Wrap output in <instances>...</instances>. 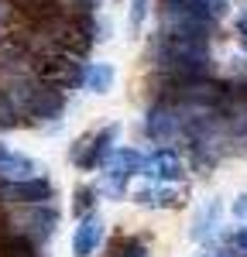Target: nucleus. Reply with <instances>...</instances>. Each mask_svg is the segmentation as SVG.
Returning <instances> with one entry per match:
<instances>
[{
    "mask_svg": "<svg viewBox=\"0 0 247 257\" xmlns=\"http://www.w3.org/2000/svg\"><path fill=\"white\" fill-rule=\"evenodd\" d=\"M155 59L168 79H203L209 76V48L206 38H185V35H168L155 45Z\"/></svg>",
    "mask_w": 247,
    "mask_h": 257,
    "instance_id": "nucleus-1",
    "label": "nucleus"
},
{
    "mask_svg": "<svg viewBox=\"0 0 247 257\" xmlns=\"http://www.w3.org/2000/svg\"><path fill=\"white\" fill-rule=\"evenodd\" d=\"M82 76H86V65L79 62V55H38L35 59V79L48 82L55 89H72V86H82Z\"/></svg>",
    "mask_w": 247,
    "mask_h": 257,
    "instance_id": "nucleus-2",
    "label": "nucleus"
},
{
    "mask_svg": "<svg viewBox=\"0 0 247 257\" xmlns=\"http://www.w3.org/2000/svg\"><path fill=\"white\" fill-rule=\"evenodd\" d=\"M11 99H14V106H18L21 113H28L31 120L59 117L62 106H65L62 89H55V86H48V82H41V79L35 82V86H21Z\"/></svg>",
    "mask_w": 247,
    "mask_h": 257,
    "instance_id": "nucleus-3",
    "label": "nucleus"
},
{
    "mask_svg": "<svg viewBox=\"0 0 247 257\" xmlns=\"http://www.w3.org/2000/svg\"><path fill=\"white\" fill-rule=\"evenodd\" d=\"M144 131L151 141H175L185 131V110L172 99H162L148 110V120H144Z\"/></svg>",
    "mask_w": 247,
    "mask_h": 257,
    "instance_id": "nucleus-4",
    "label": "nucleus"
},
{
    "mask_svg": "<svg viewBox=\"0 0 247 257\" xmlns=\"http://www.w3.org/2000/svg\"><path fill=\"white\" fill-rule=\"evenodd\" d=\"M144 168V158L141 151H131V148H120V151H110V158L103 161V185L110 196H120L127 178L138 175Z\"/></svg>",
    "mask_w": 247,
    "mask_h": 257,
    "instance_id": "nucleus-5",
    "label": "nucleus"
},
{
    "mask_svg": "<svg viewBox=\"0 0 247 257\" xmlns=\"http://www.w3.org/2000/svg\"><path fill=\"white\" fill-rule=\"evenodd\" d=\"M120 134V127L117 123H110V127H103L100 134H93V138H82L76 144V151H72V161L79 165V168H100L103 161L110 158V151H113V141Z\"/></svg>",
    "mask_w": 247,
    "mask_h": 257,
    "instance_id": "nucleus-6",
    "label": "nucleus"
},
{
    "mask_svg": "<svg viewBox=\"0 0 247 257\" xmlns=\"http://www.w3.org/2000/svg\"><path fill=\"white\" fill-rule=\"evenodd\" d=\"M55 196L48 178H18V182H4L0 185V202H18V206H35V202H48Z\"/></svg>",
    "mask_w": 247,
    "mask_h": 257,
    "instance_id": "nucleus-7",
    "label": "nucleus"
},
{
    "mask_svg": "<svg viewBox=\"0 0 247 257\" xmlns=\"http://www.w3.org/2000/svg\"><path fill=\"white\" fill-rule=\"evenodd\" d=\"M182 172H185L182 158H179L172 148H158L151 158H144V168H141V175L155 178V182H179Z\"/></svg>",
    "mask_w": 247,
    "mask_h": 257,
    "instance_id": "nucleus-8",
    "label": "nucleus"
},
{
    "mask_svg": "<svg viewBox=\"0 0 247 257\" xmlns=\"http://www.w3.org/2000/svg\"><path fill=\"white\" fill-rule=\"evenodd\" d=\"M103 240V219L96 213H86L79 216V226H76V237H72V254L76 257H89Z\"/></svg>",
    "mask_w": 247,
    "mask_h": 257,
    "instance_id": "nucleus-9",
    "label": "nucleus"
},
{
    "mask_svg": "<svg viewBox=\"0 0 247 257\" xmlns=\"http://www.w3.org/2000/svg\"><path fill=\"white\" fill-rule=\"evenodd\" d=\"M220 219H223V202H220V199L203 202V206L196 209V219H192V240H199V243L213 240L216 230H220Z\"/></svg>",
    "mask_w": 247,
    "mask_h": 257,
    "instance_id": "nucleus-10",
    "label": "nucleus"
},
{
    "mask_svg": "<svg viewBox=\"0 0 247 257\" xmlns=\"http://www.w3.org/2000/svg\"><path fill=\"white\" fill-rule=\"evenodd\" d=\"M18 223H21V233L24 237H52L55 233V223H59V213L52 206L45 209V202H35V209L24 213V219L18 216Z\"/></svg>",
    "mask_w": 247,
    "mask_h": 257,
    "instance_id": "nucleus-11",
    "label": "nucleus"
},
{
    "mask_svg": "<svg viewBox=\"0 0 247 257\" xmlns=\"http://www.w3.org/2000/svg\"><path fill=\"white\" fill-rule=\"evenodd\" d=\"M35 172H38V165H35V158H28V155H14V151H7V155L0 158V178H4V182L31 178Z\"/></svg>",
    "mask_w": 247,
    "mask_h": 257,
    "instance_id": "nucleus-12",
    "label": "nucleus"
},
{
    "mask_svg": "<svg viewBox=\"0 0 247 257\" xmlns=\"http://www.w3.org/2000/svg\"><path fill=\"white\" fill-rule=\"evenodd\" d=\"M82 86L89 93H106L113 86V65L106 62H96V65H86V76H82Z\"/></svg>",
    "mask_w": 247,
    "mask_h": 257,
    "instance_id": "nucleus-13",
    "label": "nucleus"
},
{
    "mask_svg": "<svg viewBox=\"0 0 247 257\" xmlns=\"http://www.w3.org/2000/svg\"><path fill=\"white\" fill-rule=\"evenodd\" d=\"M0 257H38L35 240L24 233H4L0 237Z\"/></svg>",
    "mask_w": 247,
    "mask_h": 257,
    "instance_id": "nucleus-14",
    "label": "nucleus"
},
{
    "mask_svg": "<svg viewBox=\"0 0 247 257\" xmlns=\"http://www.w3.org/2000/svg\"><path fill=\"white\" fill-rule=\"evenodd\" d=\"M134 199H138V202H144V206H179V202H182V189H168V185H158V189H141Z\"/></svg>",
    "mask_w": 247,
    "mask_h": 257,
    "instance_id": "nucleus-15",
    "label": "nucleus"
},
{
    "mask_svg": "<svg viewBox=\"0 0 247 257\" xmlns=\"http://www.w3.org/2000/svg\"><path fill=\"white\" fill-rule=\"evenodd\" d=\"M18 117H21V110L14 106V99L0 89V127H14V123H18Z\"/></svg>",
    "mask_w": 247,
    "mask_h": 257,
    "instance_id": "nucleus-16",
    "label": "nucleus"
},
{
    "mask_svg": "<svg viewBox=\"0 0 247 257\" xmlns=\"http://www.w3.org/2000/svg\"><path fill=\"white\" fill-rule=\"evenodd\" d=\"M93 196H96V192H93L89 185H82L79 192H76V199H72V209H76V216H86V213L93 209Z\"/></svg>",
    "mask_w": 247,
    "mask_h": 257,
    "instance_id": "nucleus-17",
    "label": "nucleus"
},
{
    "mask_svg": "<svg viewBox=\"0 0 247 257\" xmlns=\"http://www.w3.org/2000/svg\"><path fill=\"white\" fill-rule=\"evenodd\" d=\"M185 4L203 7L206 14H213V18H223V14H226V0H185Z\"/></svg>",
    "mask_w": 247,
    "mask_h": 257,
    "instance_id": "nucleus-18",
    "label": "nucleus"
},
{
    "mask_svg": "<svg viewBox=\"0 0 247 257\" xmlns=\"http://www.w3.org/2000/svg\"><path fill=\"white\" fill-rule=\"evenodd\" d=\"M148 18V0H131V28L138 31Z\"/></svg>",
    "mask_w": 247,
    "mask_h": 257,
    "instance_id": "nucleus-19",
    "label": "nucleus"
},
{
    "mask_svg": "<svg viewBox=\"0 0 247 257\" xmlns=\"http://www.w3.org/2000/svg\"><path fill=\"white\" fill-rule=\"evenodd\" d=\"M117 257H148V250H144V243H138V240H131L127 247H124Z\"/></svg>",
    "mask_w": 247,
    "mask_h": 257,
    "instance_id": "nucleus-20",
    "label": "nucleus"
},
{
    "mask_svg": "<svg viewBox=\"0 0 247 257\" xmlns=\"http://www.w3.org/2000/svg\"><path fill=\"white\" fill-rule=\"evenodd\" d=\"M233 243H237V250H240V254L247 257V226H240V230H237V237H233Z\"/></svg>",
    "mask_w": 247,
    "mask_h": 257,
    "instance_id": "nucleus-21",
    "label": "nucleus"
},
{
    "mask_svg": "<svg viewBox=\"0 0 247 257\" xmlns=\"http://www.w3.org/2000/svg\"><path fill=\"white\" fill-rule=\"evenodd\" d=\"M233 216L247 219V196H240V199H237V202H233Z\"/></svg>",
    "mask_w": 247,
    "mask_h": 257,
    "instance_id": "nucleus-22",
    "label": "nucleus"
},
{
    "mask_svg": "<svg viewBox=\"0 0 247 257\" xmlns=\"http://www.w3.org/2000/svg\"><path fill=\"white\" fill-rule=\"evenodd\" d=\"M237 35L247 41V11H240V14H237Z\"/></svg>",
    "mask_w": 247,
    "mask_h": 257,
    "instance_id": "nucleus-23",
    "label": "nucleus"
},
{
    "mask_svg": "<svg viewBox=\"0 0 247 257\" xmlns=\"http://www.w3.org/2000/svg\"><path fill=\"white\" fill-rule=\"evenodd\" d=\"M11 11H14V4H11V0H0V24L11 18Z\"/></svg>",
    "mask_w": 247,
    "mask_h": 257,
    "instance_id": "nucleus-24",
    "label": "nucleus"
},
{
    "mask_svg": "<svg viewBox=\"0 0 247 257\" xmlns=\"http://www.w3.org/2000/svg\"><path fill=\"white\" fill-rule=\"evenodd\" d=\"M7 151H11V148H7V144H4V141H0V158H4V155H7Z\"/></svg>",
    "mask_w": 247,
    "mask_h": 257,
    "instance_id": "nucleus-25",
    "label": "nucleus"
}]
</instances>
